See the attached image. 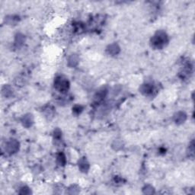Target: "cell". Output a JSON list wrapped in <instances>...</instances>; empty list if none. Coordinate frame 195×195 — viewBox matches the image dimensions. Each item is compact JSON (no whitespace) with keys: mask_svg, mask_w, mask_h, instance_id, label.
<instances>
[{"mask_svg":"<svg viewBox=\"0 0 195 195\" xmlns=\"http://www.w3.org/2000/svg\"><path fill=\"white\" fill-rule=\"evenodd\" d=\"M168 42V35L165 31H158L151 39L152 47L155 49H162Z\"/></svg>","mask_w":195,"mask_h":195,"instance_id":"1","label":"cell"},{"mask_svg":"<svg viewBox=\"0 0 195 195\" xmlns=\"http://www.w3.org/2000/svg\"><path fill=\"white\" fill-rule=\"evenodd\" d=\"M70 82L62 76H57L54 80V87L61 93L65 94L70 89Z\"/></svg>","mask_w":195,"mask_h":195,"instance_id":"2","label":"cell"},{"mask_svg":"<svg viewBox=\"0 0 195 195\" xmlns=\"http://www.w3.org/2000/svg\"><path fill=\"white\" fill-rule=\"evenodd\" d=\"M19 142L15 139H11L8 140L6 144V152L8 155H12L15 154L19 150Z\"/></svg>","mask_w":195,"mask_h":195,"instance_id":"3","label":"cell"},{"mask_svg":"<svg viewBox=\"0 0 195 195\" xmlns=\"http://www.w3.org/2000/svg\"><path fill=\"white\" fill-rule=\"evenodd\" d=\"M140 91L143 95H146V96H149V95H152L154 92V86L152 83L146 82L143 84L140 88Z\"/></svg>","mask_w":195,"mask_h":195,"instance_id":"4","label":"cell"},{"mask_svg":"<svg viewBox=\"0 0 195 195\" xmlns=\"http://www.w3.org/2000/svg\"><path fill=\"white\" fill-rule=\"evenodd\" d=\"M108 94V89L106 88H101L99 91L96 92V94L94 96V102L96 104L101 103L102 102H103V100L105 98L106 95Z\"/></svg>","mask_w":195,"mask_h":195,"instance_id":"5","label":"cell"},{"mask_svg":"<svg viewBox=\"0 0 195 195\" xmlns=\"http://www.w3.org/2000/svg\"><path fill=\"white\" fill-rule=\"evenodd\" d=\"M22 125L26 128H29L32 126L34 123V118L31 114H26L23 115L22 119H21Z\"/></svg>","mask_w":195,"mask_h":195,"instance_id":"6","label":"cell"},{"mask_svg":"<svg viewBox=\"0 0 195 195\" xmlns=\"http://www.w3.org/2000/svg\"><path fill=\"white\" fill-rule=\"evenodd\" d=\"M120 48L117 43L111 44L108 45V47H107V52L108 54L111 55V56H115V55H118L120 53Z\"/></svg>","mask_w":195,"mask_h":195,"instance_id":"7","label":"cell"},{"mask_svg":"<svg viewBox=\"0 0 195 195\" xmlns=\"http://www.w3.org/2000/svg\"><path fill=\"white\" fill-rule=\"evenodd\" d=\"M186 119H187V115H186L185 113L182 112V111H179L174 116V121L177 124H182L184 123Z\"/></svg>","mask_w":195,"mask_h":195,"instance_id":"8","label":"cell"},{"mask_svg":"<svg viewBox=\"0 0 195 195\" xmlns=\"http://www.w3.org/2000/svg\"><path fill=\"white\" fill-rule=\"evenodd\" d=\"M79 168L82 172L86 173L89 169V163L87 161L86 158H82L79 161Z\"/></svg>","mask_w":195,"mask_h":195,"instance_id":"9","label":"cell"},{"mask_svg":"<svg viewBox=\"0 0 195 195\" xmlns=\"http://www.w3.org/2000/svg\"><path fill=\"white\" fill-rule=\"evenodd\" d=\"M13 88L9 85H6L2 88V93L6 97H10L13 95Z\"/></svg>","mask_w":195,"mask_h":195,"instance_id":"10","label":"cell"},{"mask_svg":"<svg viewBox=\"0 0 195 195\" xmlns=\"http://www.w3.org/2000/svg\"><path fill=\"white\" fill-rule=\"evenodd\" d=\"M79 63V56L76 54H72L68 59V65L70 67H75Z\"/></svg>","mask_w":195,"mask_h":195,"instance_id":"11","label":"cell"},{"mask_svg":"<svg viewBox=\"0 0 195 195\" xmlns=\"http://www.w3.org/2000/svg\"><path fill=\"white\" fill-rule=\"evenodd\" d=\"M24 36L22 34H17L15 39V45L16 47H21L24 43Z\"/></svg>","mask_w":195,"mask_h":195,"instance_id":"12","label":"cell"},{"mask_svg":"<svg viewBox=\"0 0 195 195\" xmlns=\"http://www.w3.org/2000/svg\"><path fill=\"white\" fill-rule=\"evenodd\" d=\"M56 162H57V164L59 166H65L66 162V155L63 152H59V154L56 156Z\"/></svg>","mask_w":195,"mask_h":195,"instance_id":"13","label":"cell"},{"mask_svg":"<svg viewBox=\"0 0 195 195\" xmlns=\"http://www.w3.org/2000/svg\"><path fill=\"white\" fill-rule=\"evenodd\" d=\"M83 111V107L79 104H76L72 108V113L75 115H79Z\"/></svg>","mask_w":195,"mask_h":195,"instance_id":"14","label":"cell"},{"mask_svg":"<svg viewBox=\"0 0 195 195\" xmlns=\"http://www.w3.org/2000/svg\"><path fill=\"white\" fill-rule=\"evenodd\" d=\"M143 193L146 194H151L154 193V188L151 185H146L143 188Z\"/></svg>","mask_w":195,"mask_h":195,"instance_id":"15","label":"cell"},{"mask_svg":"<svg viewBox=\"0 0 195 195\" xmlns=\"http://www.w3.org/2000/svg\"><path fill=\"white\" fill-rule=\"evenodd\" d=\"M62 138V132L59 128H56V130H54V139L56 140V141L60 140V139Z\"/></svg>","mask_w":195,"mask_h":195,"instance_id":"16","label":"cell"},{"mask_svg":"<svg viewBox=\"0 0 195 195\" xmlns=\"http://www.w3.org/2000/svg\"><path fill=\"white\" fill-rule=\"evenodd\" d=\"M19 193H20L21 194H31V191L29 187H27V186H24V187H22V188H21V191Z\"/></svg>","mask_w":195,"mask_h":195,"instance_id":"17","label":"cell"},{"mask_svg":"<svg viewBox=\"0 0 195 195\" xmlns=\"http://www.w3.org/2000/svg\"><path fill=\"white\" fill-rule=\"evenodd\" d=\"M194 141H191V144L189 145V156H194Z\"/></svg>","mask_w":195,"mask_h":195,"instance_id":"18","label":"cell"}]
</instances>
